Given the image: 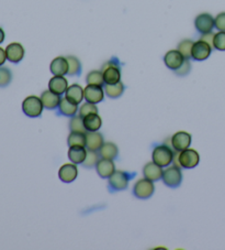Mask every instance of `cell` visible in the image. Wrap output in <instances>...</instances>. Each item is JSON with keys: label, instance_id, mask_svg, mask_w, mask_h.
I'll return each mask as SVG.
<instances>
[{"label": "cell", "instance_id": "obj_14", "mask_svg": "<svg viewBox=\"0 0 225 250\" xmlns=\"http://www.w3.org/2000/svg\"><path fill=\"white\" fill-rule=\"evenodd\" d=\"M78 175V169L75 163H67L60 167L58 170V178L64 183H72L76 180Z\"/></svg>", "mask_w": 225, "mask_h": 250}, {"label": "cell", "instance_id": "obj_40", "mask_svg": "<svg viewBox=\"0 0 225 250\" xmlns=\"http://www.w3.org/2000/svg\"><path fill=\"white\" fill-rule=\"evenodd\" d=\"M3 40H5V31L0 28V44L3 42Z\"/></svg>", "mask_w": 225, "mask_h": 250}, {"label": "cell", "instance_id": "obj_24", "mask_svg": "<svg viewBox=\"0 0 225 250\" xmlns=\"http://www.w3.org/2000/svg\"><path fill=\"white\" fill-rule=\"evenodd\" d=\"M118 146H116L113 142H105L102 146L99 149V154L103 159H110V160H114L118 157Z\"/></svg>", "mask_w": 225, "mask_h": 250}, {"label": "cell", "instance_id": "obj_20", "mask_svg": "<svg viewBox=\"0 0 225 250\" xmlns=\"http://www.w3.org/2000/svg\"><path fill=\"white\" fill-rule=\"evenodd\" d=\"M86 154H87V150L85 146H69L68 150V158L75 165H83V162L86 159Z\"/></svg>", "mask_w": 225, "mask_h": 250}, {"label": "cell", "instance_id": "obj_10", "mask_svg": "<svg viewBox=\"0 0 225 250\" xmlns=\"http://www.w3.org/2000/svg\"><path fill=\"white\" fill-rule=\"evenodd\" d=\"M194 27L201 34L211 32L214 25V18L210 14H201L194 19Z\"/></svg>", "mask_w": 225, "mask_h": 250}, {"label": "cell", "instance_id": "obj_11", "mask_svg": "<svg viewBox=\"0 0 225 250\" xmlns=\"http://www.w3.org/2000/svg\"><path fill=\"white\" fill-rule=\"evenodd\" d=\"M84 97L86 102L93 103V104H98L103 101L105 97V92H103L102 86L99 85H87L84 89Z\"/></svg>", "mask_w": 225, "mask_h": 250}, {"label": "cell", "instance_id": "obj_1", "mask_svg": "<svg viewBox=\"0 0 225 250\" xmlns=\"http://www.w3.org/2000/svg\"><path fill=\"white\" fill-rule=\"evenodd\" d=\"M174 151L166 145L155 146L152 153L153 162L159 167H168L174 159Z\"/></svg>", "mask_w": 225, "mask_h": 250}, {"label": "cell", "instance_id": "obj_39", "mask_svg": "<svg viewBox=\"0 0 225 250\" xmlns=\"http://www.w3.org/2000/svg\"><path fill=\"white\" fill-rule=\"evenodd\" d=\"M6 60H7L6 50H3L2 47H0V66L3 65V63L6 62Z\"/></svg>", "mask_w": 225, "mask_h": 250}, {"label": "cell", "instance_id": "obj_33", "mask_svg": "<svg viewBox=\"0 0 225 250\" xmlns=\"http://www.w3.org/2000/svg\"><path fill=\"white\" fill-rule=\"evenodd\" d=\"M90 114H98V108L96 104H93V103H86V104H83L79 108V116L81 117H86Z\"/></svg>", "mask_w": 225, "mask_h": 250}, {"label": "cell", "instance_id": "obj_32", "mask_svg": "<svg viewBox=\"0 0 225 250\" xmlns=\"http://www.w3.org/2000/svg\"><path fill=\"white\" fill-rule=\"evenodd\" d=\"M99 157H100V154H98L97 151H92V150H88L87 154H86L85 161L83 162V166L85 167H94L99 161Z\"/></svg>", "mask_w": 225, "mask_h": 250}, {"label": "cell", "instance_id": "obj_8", "mask_svg": "<svg viewBox=\"0 0 225 250\" xmlns=\"http://www.w3.org/2000/svg\"><path fill=\"white\" fill-rule=\"evenodd\" d=\"M130 175L127 172L115 171L109 178V187L112 191H122L128 188Z\"/></svg>", "mask_w": 225, "mask_h": 250}, {"label": "cell", "instance_id": "obj_3", "mask_svg": "<svg viewBox=\"0 0 225 250\" xmlns=\"http://www.w3.org/2000/svg\"><path fill=\"white\" fill-rule=\"evenodd\" d=\"M155 191V187L153 184V181L149 179H141L134 184L133 188V194L140 200H146L153 195Z\"/></svg>", "mask_w": 225, "mask_h": 250}, {"label": "cell", "instance_id": "obj_27", "mask_svg": "<svg viewBox=\"0 0 225 250\" xmlns=\"http://www.w3.org/2000/svg\"><path fill=\"white\" fill-rule=\"evenodd\" d=\"M67 144L69 146H86V133L72 131L71 135L68 136Z\"/></svg>", "mask_w": 225, "mask_h": 250}, {"label": "cell", "instance_id": "obj_5", "mask_svg": "<svg viewBox=\"0 0 225 250\" xmlns=\"http://www.w3.org/2000/svg\"><path fill=\"white\" fill-rule=\"evenodd\" d=\"M163 181L167 187L169 188H178L181 181H183V173H181L180 167L172 166L168 167L163 172Z\"/></svg>", "mask_w": 225, "mask_h": 250}, {"label": "cell", "instance_id": "obj_30", "mask_svg": "<svg viewBox=\"0 0 225 250\" xmlns=\"http://www.w3.org/2000/svg\"><path fill=\"white\" fill-rule=\"evenodd\" d=\"M69 127H71V130L74 132H83V133L87 132L84 125V119L79 115L73 116L71 123H69Z\"/></svg>", "mask_w": 225, "mask_h": 250}, {"label": "cell", "instance_id": "obj_31", "mask_svg": "<svg viewBox=\"0 0 225 250\" xmlns=\"http://www.w3.org/2000/svg\"><path fill=\"white\" fill-rule=\"evenodd\" d=\"M192 45H193V42L191 40H184L179 43L177 50H178L179 52L184 55L185 59L189 60L190 58H191Z\"/></svg>", "mask_w": 225, "mask_h": 250}, {"label": "cell", "instance_id": "obj_36", "mask_svg": "<svg viewBox=\"0 0 225 250\" xmlns=\"http://www.w3.org/2000/svg\"><path fill=\"white\" fill-rule=\"evenodd\" d=\"M214 25L219 31H225V12H221L215 17Z\"/></svg>", "mask_w": 225, "mask_h": 250}, {"label": "cell", "instance_id": "obj_22", "mask_svg": "<svg viewBox=\"0 0 225 250\" xmlns=\"http://www.w3.org/2000/svg\"><path fill=\"white\" fill-rule=\"evenodd\" d=\"M65 97H67L69 101H72L75 104H80L84 97V89L78 84H73L68 86V88L65 92Z\"/></svg>", "mask_w": 225, "mask_h": 250}, {"label": "cell", "instance_id": "obj_18", "mask_svg": "<svg viewBox=\"0 0 225 250\" xmlns=\"http://www.w3.org/2000/svg\"><path fill=\"white\" fill-rule=\"evenodd\" d=\"M163 167L157 166L156 163L154 162H149L145 167H143V174H144V178L149 179L150 181H157L163 178Z\"/></svg>", "mask_w": 225, "mask_h": 250}, {"label": "cell", "instance_id": "obj_21", "mask_svg": "<svg viewBox=\"0 0 225 250\" xmlns=\"http://www.w3.org/2000/svg\"><path fill=\"white\" fill-rule=\"evenodd\" d=\"M41 101L43 103L44 108L47 109H55L56 107H58L60 103V96L57 94H55L51 90H45L41 95Z\"/></svg>", "mask_w": 225, "mask_h": 250}, {"label": "cell", "instance_id": "obj_35", "mask_svg": "<svg viewBox=\"0 0 225 250\" xmlns=\"http://www.w3.org/2000/svg\"><path fill=\"white\" fill-rule=\"evenodd\" d=\"M12 74L9 68L0 67V87H5L11 82Z\"/></svg>", "mask_w": 225, "mask_h": 250}, {"label": "cell", "instance_id": "obj_38", "mask_svg": "<svg viewBox=\"0 0 225 250\" xmlns=\"http://www.w3.org/2000/svg\"><path fill=\"white\" fill-rule=\"evenodd\" d=\"M214 36H215V33H213V32H207V33H203V34H201V40H203V41H206V43H209V44L213 47V40H214Z\"/></svg>", "mask_w": 225, "mask_h": 250}, {"label": "cell", "instance_id": "obj_28", "mask_svg": "<svg viewBox=\"0 0 225 250\" xmlns=\"http://www.w3.org/2000/svg\"><path fill=\"white\" fill-rule=\"evenodd\" d=\"M86 82L89 85H99L103 86L105 84V80H103L102 71H92L87 74L86 77Z\"/></svg>", "mask_w": 225, "mask_h": 250}, {"label": "cell", "instance_id": "obj_4", "mask_svg": "<svg viewBox=\"0 0 225 250\" xmlns=\"http://www.w3.org/2000/svg\"><path fill=\"white\" fill-rule=\"evenodd\" d=\"M103 80L106 84H115L121 80V71L118 64L113 61H108L102 65Z\"/></svg>", "mask_w": 225, "mask_h": 250}, {"label": "cell", "instance_id": "obj_37", "mask_svg": "<svg viewBox=\"0 0 225 250\" xmlns=\"http://www.w3.org/2000/svg\"><path fill=\"white\" fill-rule=\"evenodd\" d=\"M190 68H191V65H190V62L188 61L187 59H186L185 62L183 63V65H181L178 68V70H176L175 72H176V74H178L180 76H184V75H187L188 74L189 71H190Z\"/></svg>", "mask_w": 225, "mask_h": 250}, {"label": "cell", "instance_id": "obj_29", "mask_svg": "<svg viewBox=\"0 0 225 250\" xmlns=\"http://www.w3.org/2000/svg\"><path fill=\"white\" fill-rule=\"evenodd\" d=\"M66 59L68 61V74L71 76L78 75L81 70V64L79 62V60L76 57H73V55L66 57Z\"/></svg>", "mask_w": 225, "mask_h": 250}, {"label": "cell", "instance_id": "obj_13", "mask_svg": "<svg viewBox=\"0 0 225 250\" xmlns=\"http://www.w3.org/2000/svg\"><path fill=\"white\" fill-rule=\"evenodd\" d=\"M7 60L11 63H19L24 58V47L18 42H14L8 44L6 47Z\"/></svg>", "mask_w": 225, "mask_h": 250}, {"label": "cell", "instance_id": "obj_9", "mask_svg": "<svg viewBox=\"0 0 225 250\" xmlns=\"http://www.w3.org/2000/svg\"><path fill=\"white\" fill-rule=\"evenodd\" d=\"M191 135L185 131H178L176 132L174 136L171 137V146L175 149V151H184V150L188 149L190 145H191Z\"/></svg>", "mask_w": 225, "mask_h": 250}, {"label": "cell", "instance_id": "obj_15", "mask_svg": "<svg viewBox=\"0 0 225 250\" xmlns=\"http://www.w3.org/2000/svg\"><path fill=\"white\" fill-rule=\"evenodd\" d=\"M105 144L103 137L98 131L86 132V148L92 151H99L102 145Z\"/></svg>", "mask_w": 225, "mask_h": 250}, {"label": "cell", "instance_id": "obj_7", "mask_svg": "<svg viewBox=\"0 0 225 250\" xmlns=\"http://www.w3.org/2000/svg\"><path fill=\"white\" fill-rule=\"evenodd\" d=\"M212 47L209 43H206L203 40H199L197 42H193L192 49H191V58L196 61H205L210 57L212 53Z\"/></svg>", "mask_w": 225, "mask_h": 250}, {"label": "cell", "instance_id": "obj_23", "mask_svg": "<svg viewBox=\"0 0 225 250\" xmlns=\"http://www.w3.org/2000/svg\"><path fill=\"white\" fill-rule=\"evenodd\" d=\"M58 108L59 113L64 116H67V117H73V116H75L77 114V111H78V106H77V104L73 103L72 101H69L67 97L60 98Z\"/></svg>", "mask_w": 225, "mask_h": 250}, {"label": "cell", "instance_id": "obj_25", "mask_svg": "<svg viewBox=\"0 0 225 250\" xmlns=\"http://www.w3.org/2000/svg\"><path fill=\"white\" fill-rule=\"evenodd\" d=\"M83 119L85 128L87 131H98L99 129L101 128L102 122L98 114H90L88 116H86Z\"/></svg>", "mask_w": 225, "mask_h": 250}, {"label": "cell", "instance_id": "obj_12", "mask_svg": "<svg viewBox=\"0 0 225 250\" xmlns=\"http://www.w3.org/2000/svg\"><path fill=\"white\" fill-rule=\"evenodd\" d=\"M185 57L181 54L178 50H170L165 54L164 57V62H165L166 66L169 68V70L176 71L183 65L185 62Z\"/></svg>", "mask_w": 225, "mask_h": 250}, {"label": "cell", "instance_id": "obj_34", "mask_svg": "<svg viewBox=\"0 0 225 250\" xmlns=\"http://www.w3.org/2000/svg\"><path fill=\"white\" fill-rule=\"evenodd\" d=\"M213 47L218 51H225V31H219L215 33Z\"/></svg>", "mask_w": 225, "mask_h": 250}, {"label": "cell", "instance_id": "obj_26", "mask_svg": "<svg viewBox=\"0 0 225 250\" xmlns=\"http://www.w3.org/2000/svg\"><path fill=\"white\" fill-rule=\"evenodd\" d=\"M105 92L110 98H118L124 92V85L121 81L115 84H106Z\"/></svg>", "mask_w": 225, "mask_h": 250}, {"label": "cell", "instance_id": "obj_19", "mask_svg": "<svg viewBox=\"0 0 225 250\" xmlns=\"http://www.w3.org/2000/svg\"><path fill=\"white\" fill-rule=\"evenodd\" d=\"M50 70L52 74L54 75H62L68 74V61L66 58L57 57L52 61L50 65Z\"/></svg>", "mask_w": 225, "mask_h": 250}, {"label": "cell", "instance_id": "obj_16", "mask_svg": "<svg viewBox=\"0 0 225 250\" xmlns=\"http://www.w3.org/2000/svg\"><path fill=\"white\" fill-rule=\"evenodd\" d=\"M96 169L98 174L101 176V178H110V176L115 172V166L113 160H110V159H99L98 163L96 165Z\"/></svg>", "mask_w": 225, "mask_h": 250}, {"label": "cell", "instance_id": "obj_17", "mask_svg": "<svg viewBox=\"0 0 225 250\" xmlns=\"http://www.w3.org/2000/svg\"><path fill=\"white\" fill-rule=\"evenodd\" d=\"M68 88V82L62 75H54L49 82V89L57 95H63Z\"/></svg>", "mask_w": 225, "mask_h": 250}, {"label": "cell", "instance_id": "obj_2", "mask_svg": "<svg viewBox=\"0 0 225 250\" xmlns=\"http://www.w3.org/2000/svg\"><path fill=\"white\" fill-rule=\"evenodd\" d=\"M43 108H44V106H43L41 97L38 98L34 96V95L27 97L22 103V110L28 117H38L43 113Z\"/></svg>", "mask_w": 225, "mask_h": 250}, {"label": "cell", "instance_id": "obj_6", "mask_svg": "<svg viewBox=\"0 0 225 250\" xmlns=\"http://www.w3.org/2000/svg\"><path fill=\"white\" fill-rule=\"evenodd\" d=\"M179 163L181 167L185 169H193L200 162V156L193 149H186L184 151L179 152Z\"/></svg>", "mask_w": 225, "mask_h": 250}]
</instances>
